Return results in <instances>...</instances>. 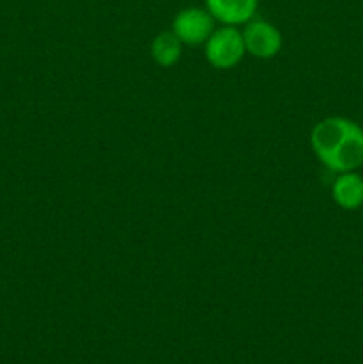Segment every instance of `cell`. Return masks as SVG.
Returning <instances> with one entry per match:
<instances>
[{
	"instance_id": "cell-1",
	"label": "cell",
	"mask_w": 363,
	"mask_h": 364,
	"mask_svg": "<svg viewBox=\"0 0 363 364\" xmlns=\"http://www.w3.org/2000/svg\"><path fill=\"white\" fill-rule=\"evenodd\" d=\"M310 142L320 162L337 173L363 164V130L345 117H326L313 127Z\"/></svg>"
},
{
	"instance_id": "cell-2",
	"label": "cell",
	"mask_w": 363,
	"mask_h": 364,
	"mask_svg": "<svg viewBox=\"0 0 363 364\" xmlns=\"http://www.w3.org/2000/svg\"><path fill=\"white\" fill-rule=\"evenodd\" d=\"M246 53L244 38L238 28L224 25L210 34L205 43V57L217 70H230L237 66Z\"/></svg>"
},
{
	"instance_id": "cell-3",
	"label": "cell",
	"mask_w": 363,
	"mask_h": 364,
	"mask_svg": "<svg viewBox=\"0 0 363 364\" xmlns=\"http://www.w3.org/2000/svg\"><path fill=\"white\" fill-rule=\"evenodd\" d=\"M214 21L216 20L206 9L187 7L174 16L173 32L184 45H201L214 32Z\"/></svg>"
},
{
	"instance_id": "cell-4",
	"label": "cell",
	"mask_w": 363,
	"mask_h": 364,
	"mask_svg": "<svg viewBox=\"0 0 363 364\" xmlns=\"http://www.w3.org/2000/svg\"><path fill=\"white\" fill-rule=\"evenodd\" d=\"M242 38H244L246 52L258 59H273L283 45L280 31L262 20L248 21L242 31Z\"/></svg>"
},
{
	"instance_id": "cell-5",
	"label": "cell",
	"mask_w": 363,
	"mask_h": 364,
	"mask_svg": "<svg viewBox=\"0 0 363 364\" xmlns=\"http://www.w3.org/2000/svg\"><path fill=\"white\" fill-rule=\"evenodd\" d=\"M205 6L214 20L235 27L253 20L258 0H205Z\"/></svg>"
},
{
	"instance_id": "cell-6",
	"label": "cell",
	"mask_w": 363,
	"mask_h": 364,
	"mask_svg": "<svg viewBox=\"0 0 363 364\" xmlns=\"http://www.w3.org/2000/svg\"><path fill=\"white\" fill-rule=\"evenodd\" d=\"M331 192H333V199L338 206H342L344 210H356L363 205V178L352 171L342 173L335 180Z\"/></svg>"
},
{
	"instance_id": "cell-7",
	"label": "cell",
	"mask_w": 363,
	"mask_h": 364,
	"mask_svg": "<svg viewBox=\"0 0 363 364\" xmlns=\"http://www.w3.org/2000/svg\"><path fill=\"white\" fill-rule=\"evenodd\" d=\"M184 43L174 36V32H160L152 43V57L159 66L169 68L180 60Z\"/></svg>"
}]
</instances>
